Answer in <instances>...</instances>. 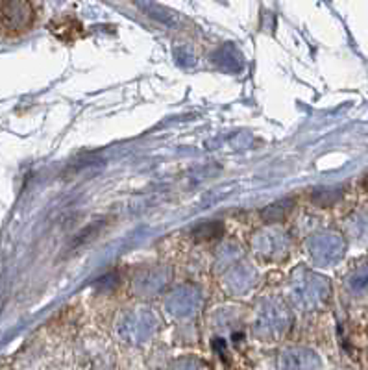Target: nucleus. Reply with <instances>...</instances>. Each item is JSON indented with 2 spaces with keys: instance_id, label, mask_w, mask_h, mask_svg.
<instances>
[{
  "instance_id": "3",
  "label": "nucleus",
  "mask_w": 368,
  "mask_h": 370,
  "mask_svg": "<svg viewBox=\"0 0 368 370\" xmlns=\"http://www.w3.org/2000/svg\"><path fill=\"white\" fill-rule=\"evenodd\" d=\"M293 208V200L291 198H284V200L276 202V204L265 208L261 217H263L265 222H278V220L284 219L288 213V210Z\"/></svg>"
},
{
  "instance_id": "4",
  "label": "nucleus",
  "mask_w": 368,
  "mask_h": 370,
  "mask_svg": "<svg viewBox=\"0 0 368 370\" xmlns=\"http://www.w3.org/2000/svg\"><path fill=\"white\" fill-rule=\"evenodd\" d=\"M222 236V224L220 222H204L193 230V237L196 241H211Z\"/></svg>"
},
{
  "instance_id": "1",
  "label": "nucleus",
  "mask_w": 368,
  "mask_h": 370,
  "mask_svg": "<svg viewBox=\"0 0 368 370\" xmlns=\"http://www.w3.org/2000/svg\"><path fill=\"white\" fill-rule=\"evenodd\" d=\"M35 8L32 0H0V26L8 34H23L34 25Z\"/></svg>"
},
{
  "instance_id": "5",
  "label": "nucleus",
  "mask_w": 368,
  "mask_h": 370,
  "mask_svg": "<svg viewBox=\"0 0 368 370\" xmlns=\"http://www.w3.org/2000/svg\"><path fill=\"white\" fill-rule=\"evenodd\" d=\"M315 204L319 205H331L335 200H338V191H320L313 195Z\"/></svg>"
},
{
  "instance_id": "2",
  "label": "nucleus",
  "mask_w": 368,
  "mask_h": 370,
  "mask_svg": "<svg viewBox=\"0 0 368 370\" xmlns=\"http://www.w3.org/2000/svg\"><path fill=\"white\" fill-rule=\"evenodd\" d=\"M50 30L63 41H75L76 37H80L84 34V28L75 17H63V19L56 20L50 25Z\"/></svg>"
}]
</instances>
